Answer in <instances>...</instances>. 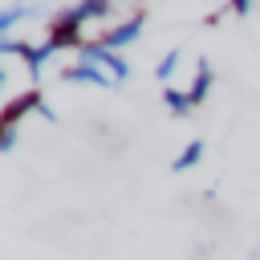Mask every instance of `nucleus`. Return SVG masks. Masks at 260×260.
<instances>
[{"label":"nucleus","mask_w":260,"mask_h":260,"mask_svg":"<svg viewBox=\"0 0 260 260\" xmlns=\"http://www.w3.org/2000/svg\"><path fill=\"white\" fill-rule=\"evenodd\" d=\"M81 28H85V20H81L77 4H65V8L49 20V28H45V45H49L53 53H61V49H77V53H81V45H85Z\"/></svg>","instance_id":"f257e3e1"},{"label":"nucleus","mask_w":260,"mask_h":260,"mask_svg":"<svg viewBox=\"0 0 260 260\" xmlns=\"http://www.w3.org/2000/svg\"><path fill=\"white\" fill-rule=\"evenodd\" d=\"M0 53L4 57H20L24 61V69H28V77H32V85L41 81V73H45V65L53 61V49L41 41V45H32V41H20V37H4L0 41Z\"/></svg>","instance_id":"f03ea898"},{"label":"nucleus","mask_w":260,"mask_h":260,"mask_svg":"<svg viewBox=\"0 0 260 260\" xmlns=\"http://www.w3.org/2000/svg\"><path fill=\"white\" fill-rule=\"evenodd\" d=\"M49 102H45V93L37 89V85H28L24 93H12L8 102H4V114H0V130H20V118L24 114H41Z\"/></svg>","instance_id":"7ed1b4c3"},{"label":"nucleus","mask_w":260,"mask_h":260,"mask_svg":"<svg viewBox=\"0 0 260 260\" xmlns=\"http://www.w3.org/2000/svg\"><path fill=\"white\" fill-rule=\"evenodd\" d=\"M77 57H81V61H89V65H98V69L106 65V69L114 73V81H126V77H130V65H126V57H122V53H114V49H106L102 41H85Z\"/></svg>","instance_id":"20e7f679"},{"label":"nucleus","mask_w":260,"mask_h":260,"mask_svg":"<svg viewBox=\"0 0 260 260\" xmlns=\"http://www.w3.org/2000/svg\"><path fill=\"white\" fill-rule=\"evenodd\" d=\"M142 24H146V8H134V16H130V20H122V24H114V28H106V32H98V41H102L106 49H114V53H122L126 45H134V41H138V32H142Z\"/></svg>","instance_id":"39448f33"},{"label":"nucleus","mask_w":260,"mask_h":260,"mask_svg":"<svg viewBox=\"0 0 260 260\" xmlns=\"http://www.w3.org/2000/svg\"><path fill=\"white\" fill-rule=\"evenodd\" d=\"M65 85H98V89H110V85H118L114 81V73H106V69H98V65H89V61H77V65H61V73H57Z\"/></svg>","instance_id":"423d86ee"},{"label":"nucleus","mask_w":260,"mask_h":260,"mask_svg":"<svg viewBox=\"0 0 260 260\" xmlns=\"http://www.w3.org/2000/svg\"><path fill=\"white\" fill-rule=\"evenodd\" d=\"M211 85H215V69H211V61H207V57H199V61H195L191 89H187V98H191V106H195V110L203 106V98L211 93Z\"/></svg>","instance_id":"0eeeda50"},{"label":"nucleus","mask_w":260,"mask_h":260,"mask_svg":"<svg viewBox=\"0 0 260 260\" xmlns=\"http://www.w3.org/2000/svg\"><path fill=\"white\" fill-rule=\"evenodd\" d=\"M28 16H37V4H4L0 8V41L12 37V28L20 20H28Z\"/></svg>","instance_id":"6e6552de"},{"label":"nucleus","mask_w":260,"mask_h":260,"mask_svg":"<svg viewBox=\"0 0 260 260\" xmlns=\"http://www.w3.org/2000/svg\"><path fill=\"white\" fill-rule=\"evenodd\" d=\"M203 150H207V142H203V138H191V142H187V146H183V150L175 154V162H171V171H175V175H183V171H191V167H195V162L203 158Z\"/></svg>","instance_id":"1a4fd4ad"},{"label":"nucleus","mask_w":260,"mask_h":260,"mask_svg":"<svg viewBox=\"0 0 260 260\" xmlns=\"http://www.w3.org/2000/svg\"><path fill=\"white\" fill-rule=\"evenodd\" d=\"M162 106H167V114H171V118H187V114L195 110V106H191V98H187L183 89H175V85H167V89H162Z\"/></svg>","instance_id":"9d476101"},{"label":"nucleus","mask_w":260,"mask_h":260,"mask_svg":"<svg viewBox=\"0 0 260 260\" xmlns=\"http://www.w3.org/2000/svg\"><path fill=\"white\" fill-rule=\"evenodd\" d=\"M77 4V12H81V20L89 24V20H106L110 12H114V0H73Z\"/></svg>","instance_id":"9b49d317"},{"label":"nucleus","mask_w":260,"mask_h":260,"mask_svg":"<svg viewBox=\"0 0 260 260\" xmlns=\"http://www.w3.org/2000/svg\"><path fill=\"white\" fill-rule=\"evenodd\" d=\"M179 57H183V49H179V45H175V49H167V53H162V61L154 65V77H158V81H171V77H175V69H179Z\"/></svg>","instance_id":"f8f14e48"},{"label":"nucleus","mask_w":260,"mask_h":260,"mask_svg":"<svg viewBox=\"0 0 260 260\" xmlns=\"http://www.w3.org/2000/svg\"><path fill=\"white\" fill-rule=\"evenodd\" d=\"M252 4H256V0H223V12H232V16H248Z\"/></svg>","instance_id":"ddd939ff"},{"label":"nucleus","mask_w":260,"mask_h":260,"mask_svg":"<svg viewBox=\"0 0 260 260\" xmlns=\"http://www.w3.org/2000/svg\"><path fill=\"white\" fill-rule=\"evenodd\" d=\"M114 4H118V0H114Z\"/></svg>","instance_id":"4468645a"}]
</instances>
